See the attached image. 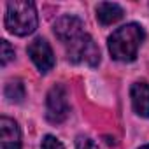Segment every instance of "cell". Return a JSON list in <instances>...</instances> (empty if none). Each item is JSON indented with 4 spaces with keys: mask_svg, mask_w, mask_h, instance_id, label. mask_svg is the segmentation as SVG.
Wrapping results in <instances>:
<instances>
[{
    "mask_svg": "<svg viewBox=\"0 0 149 149\" xmlns=\"http://www.w3.org/2000/svg\"><path fill=\"white\" fill-rule=\"evenodd\" d=\"M144 28L137 23H128L119 26L109 37V53L118 61H133L137 58V51L144 40Z\"/></svg>",
    "mask_w": 149,
    "mask_h": 149,
    "instance_id": "1",
    "label": "cell"
},
{
    "mask_svg": "<svg viewBox=\"0 0 149 149\" xmlns=\"http://www.w3.org/2000/svg\"><path fill=\"white\" fill-rule=\"evenodd\" d=\"M39 18L33 2L28 0H14L7 4L6 11V28L18 37L30 35L37 30Z\"/></svg>",
    "mask_w": 149,
    "mask_h": 149,
    "instance_id": "2",
    "label": "cell"
},
{
    "mask_svg": "<svg viewBox=\"0 0 149 149\" xmlns=\"http://www.w3.org/2000/svg\"><path fill=\"white\" fill-rule=\"evenodd\" d=\"M67 56L72 63H86L90 67H97L100 63V49L88 33H83L67 44Z\"/></svg>",
    "mask_w": 149,
    "mask_h": 149,
    "instance_id": "3",
    "label": "cell"
},
{
    "mask_svg": "<svg viewBox=\"0 0 149 149\" xmlns=\"http://www.w3.org/2000/svg\"><path fill=\"white\" fill-rule=\"evenodd\" d=\"M68 112H70V105H68L67 90L61 84H54L46 97V118L49 123L58 125L68 118Z\"/></svg>",
    "mask_w": 149,
    "mask_h": 149,
    "instance_id": "4",
    "label": "cell"
},
{
    "mask_svg": "<svg viewBox=\"0 0 149 149\" xmlns=\"http://www.w3.org/2000/svg\"><path fill=\"white\" fill-rule=\"evenodd\" d=\"M26 51H28L30 60L39 68L40 74H47L49 70H53V67H54V54H53V49H51V46H49V42L46 39H42V37L33 39Z\"/></svg>",
    "mask_w": 149,
    "mask_h": 149,
    "instance_id": "5",
    "label": "cell"
},
{
    "mask_svg": "<svg viewBox=\"0 0 149 149\" xmlns=\"http://www.w3.org/2000/svg\"><path fill=\"white\" fill-rule=\"evenodd\" d=\"M53 30L60 42L68 44L84 33V23L77 16H63L54 23Z\"/></svg>",
    "mask_w": 149,
    "mask_h": 149,
    "instance_id": "6",
    "label": "cell"
},
{
    "mask_svg": "<svg viewBox=\"0 0 149 149\" xmlns=\"http://www.w3.org/2000/svg\"><path fill=\"white\" fill-rule=\"evenodd\" d=\"M0 137L2 149H21V130L14 119L7 116L0 118Z\"/></svg>",
    "mask_w": 149,
    "mask_h": 149,
    "instance_id": "7",
    "label": "cell"
},
{
    "mask_svg": "<svg viewBox=\"0 0 149 149\" xmlns=\"http://www.w3.org/2000/svg\"><path fill=\"white\" fill-rule=\"evenodd\" d=\"M130 97L135 114H139L140 118H149V84L144 81L133 83L130 90Z\"/></svg>",
    "mask_w": 149,
    "mask_h": 149,
    "instance_id": "8",
    "label": "cell"
},
{
    "mask_svg": "<svg viewBox=\"0 0 149 149\" xmlns=\"http://www.w3.org/2000/svg\"><path fill=\"white\" fill-rule=\"evenodd\" d=\"M123 14H125L123 7L118 6V4H114V2H102V4L97 6V19L104 26L118 23L123 18Z\"/></svg>",
    "mask_w": 149,
    "mask_h": 149,
    "instance_id": "9",
    "label": "cell"
},
{
    "mask_svg": "<svg viewBox=\"0 0 149 149\" xmlns=\"http://www.w3.org/2000/svg\"><path fill=\"white\" fill-rule=\"evenodd\" d=\"M25 84L19 81V79H16V81H9L7 84H6V90H4V95H6V98L9 100V102H13V104H19V102H23V98H25Z\"/></svg>",
    "mask_w": 149,
    "mask_h": 149,
    "instance_id": "10",
    "label": "cell"
},
{
    "mask_svg": "<svg viewBox=\"0 0 149 149\" xmlns=\"http://www.w3.org/2000/svg\"><path fill=\"white\" fill-rule=\"evenodd\" d=\"M11 60H14V49L7 40H2L0 42V63H2V67H6Z\"/></svg>",
    "mask_w": 149,
    "mask_h": 149,
    "instance_id": "11",
    "label": "cell"
},
{
    "mask_svg": "<svg viewBox=\"0 0 149 149\" xmlns=\"http://www.w3.org/2000/svg\"><path fill=\"white\" fill-rule=\"evenodd\" d=\"M40 149H65V147H63V144H61L56 137H53V135H46V137L42 139V146H40Z\"/></svg>",
    "mask_w": 149,
    "mask_h": 149,
    "instance_id": "12",
    "label": "cell"
},
{
    "mask_svg": "<svg viewBox=\"0 0 149 149\" xmlns=\"http://www.w3.org/2000/svg\"><path fill=\"white\" fill-rule=\"evenodd\" d=\"M76 149H98V146L91 139H88V137H77Z\"/></svg>",
    "mask_w": 149,
    "mask_h": 149,
    "instance_id": "13",
    "label": "cell"
},
{
    "mask_svg": "<svg viewBox=\"0 0 149 149\" xmlns=\"http://www.w3.org/2000/svg\"><path fill=\"white\" fill-rule=\"evenodd\" d=\"M140 149H149V144H147V146H142Z\"/></svg>",
    "mask_w": 149,
    "mask_h": 149,
    "instance_id": "14",
    "label": "cell"
}]
</instances>
